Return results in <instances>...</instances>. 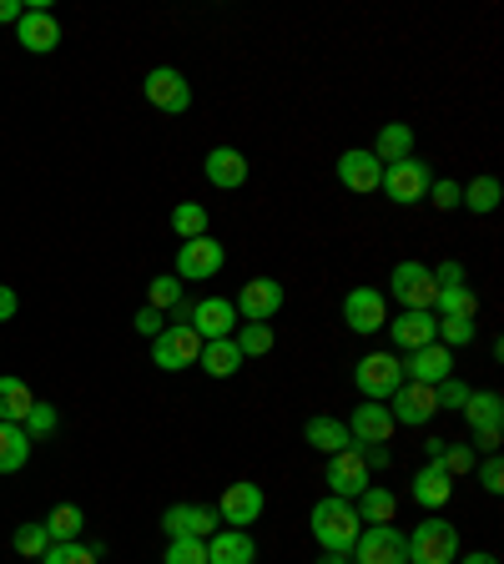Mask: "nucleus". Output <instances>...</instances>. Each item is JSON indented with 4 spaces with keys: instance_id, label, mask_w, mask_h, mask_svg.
I'll list each match as a JSON object with an SVG mask.
<instances>
[{
    "instance_id": "nucleus-1",
    "label": "nucleus",
    "mask_w": 504,
    "mask_h": 564,
    "mask_svg": "<svg viewBox=\"0 0 504 564\" xmlns=\"http://www.w3.org/2000/svg\"><path fill=\"white\" fill-rule=\"evenodd\" d=\"M308 525H313V539L323 544V554H353V539H359L363 519L353 514L348 499H319L313 514H308Z\"/></svg>"
},
{
    "instance_id": "nucleus-2",
    "label": "nucleus",
    "mask_w": 504,
    "mask_h": 564,
    "mask_svg": "<svg viewBox=\"0 0 504 564\" xmlns=\"http://www.w3.org/2000/svg\"><path fill=\"white\" fill-rule=\"evenodd\" d=\"M404 550H409V564H454L459 560V529L429 514L424 525H413V535H404Z\"/></svg>"
},
{
    "instance_id": "nucleus-3",
    "label": "nucleus",
    "mask_w": 504,
    "mask_h": 564,
    "mask_svg": "<svg viewBox=\"0 0 504 564\" xmlns=\"http://www.w3.org/2000/svg\"><path fill=\"white\" fill-rule=\"evenodd\" d=\"M394 302H398V313H434V292H439V283H434V273H429L424 263H394Z\"/></svg>"
},
{
    "instance_id": "nucleus-4",
    "label": "nucleus",
    "mask_w": 504,
    "mask_h": 564,
    "mask_svg": "<svg viewBox=\"0 0 504 564\" xmlns=\"http://www.w3.org/2000/svg\"><path fill=\"white\" fill-rule=\"evenodd\" d=\"M142 96L157 106V111H167V117H187V111H192V81H187L177 67H152L146 71Z\"/></svg>"
},
{
    "instance_id": "nucleus-5",
    "label": "nucleus",
    "mask_w": 504,
    "mask_h": 564,
    "mask_svg": "<svg viewBox=\"0 0 504 564\" xmlns=\"http://www.w3.org/2000/svg\"><path fill=\"white\" fill-rule=\"evenodd\" d=\"M398 383H404V363H398L394 353H369L353 363V388H359L369 404H388Z\"/></svg>"
},
{
    "instance_id": "nucleus-6",
    "label": "nucleus",
    "mask_w": 504,
    "mask_h": 564,
    "mask_svg": "<svg viewBox=\"0 0 504 564\" xmlns=\"http://www.w3.org/2000/svg\"><path fill=\"white\" fill-rule=\"evenodd\" d=\"M429 182H434L429 161L409 157V161H394V167H384V182H379V192H384L388 202H398V207H419V202L429 197Z\"/></svg>"
},
{
    "instance_id": "nucleus-7",
    "label": "nucleus",
    "mask_w": 504,
    "mask_h": 564,
    "mask_svg": "<svg viewBox=\"0 0 504 564\" xmlns=\"http://www.w3.org/2000/svg\"><path fill=\"white\" fill-rule=\"evenodd\" d=\"M227 263V248L217 242V237H192V242H182L177 248V283H207V277H217Z\"/></svg>"
},
{
    "instance_id": "nucleus-8",
    "label": "nucleus",
    "mask_w": 504,
    "mask_h": 564,
    "mask_svg": "<svg viewBox=\"0 0 504 564\" xmlns=\"http://www.w3.org/2000/svg\"><path fill=\"white\" fill-rule=\"evenodd\" d=\"M197 358H202V338L192 328L167 323V328L152 338V363H157L161 373H182V368H192Z\"/></svg>"
},
{
    "instance_id": "nucleus-9",
    "label": "nucleus",
    "mask_w": 504,
    "mask_h": 564,
    "mask_svg": "<svg viewBox=\"0 0 504 564\" xmlns=\"http://www.w3.org/2000/svg\"><path fill=\"white\" fill-rule=\"evenodd\" d=\"M283 283H273V277H248L238 288V298H232V308H238L242 323H273V317L283 313Z\"/></svg>"
},
{
    "instance_id": "nucleus-10",
    "label": "nucleus",
    "mask_w": 504,
    "mask_h": 564,
    "mask_svg": "<svg viewBox=\"0 0 504 564\" xmlns=\"http://www.w3.org/2000/svg\"><path fill=\"white\" fill-rule=\"evenodd\" d=\"M217 519H223L227 529H242V525H257L267 509V494L263 484H252V479H238V484H227V494L213 504Z\"/></svg>"
},
{
    "instance_id": "nucleus-11",
    "label": "nucleus",
    "mask_w": 504,
    "mask_h": 564,
    "mask_svg": "<svg viewBox=\"0 0 504 564\" xmlns=\"http://www.w3.org/2000/svg\"><path fill=\"white\" fill-rule=\"evenodd\" d=\"M353 560L359 564H409L398 525H363L359 539H353Z\"/></svg>"
},
{
    "instance_id": "nucleus-12",
    "label": "nucleus",
    "mask_w": 504,
    "mask_h": 564,
    "mask_svg": "<svg viewBox=\"0 0 504 564\" xmlns=\"http://www.w3.org/2000/svg\"><path fill=\"white\" fill-rule=\"evenodd\" d=\"M388 413H394V423H404V429H424L429 419L439 413V398L429 383H398L394 398H388Z\"/></svg>"
},
{
    "instance_id": "nucleus-13",
    "label": "nucleus",
    "mask_w": 504,
    "mask_h": 564,
    "mask_svg": "<svg viewBox=\"0 0 504 564\" xmlns=\"http://www.w3.org/2000/svg\"><path fill=\"white\" fill-rule=\"evenodd\" d=\"M15 40H21V51L31 56H51L61 46V21H56L46 5H26V15L15 21Z\"/></svg>"
},
{
    "instance_id": "nucleus-14",
    "label": "nucleus",
    "mask_w": 504,
    "mask_h": 564,
    "mask_svg": "<svg viewBox=\"0 0 504 564\" xmlns=\"http://www.w3.org/2000/svg\"><path fill=\"white\" fill-rule=\"evenodd\" d=\"M217 525H223V519H217L213 504H172V509L161 514L167 539H213Z\"/></svg>"
},
{
    "instance_id": "nucleus-15",
    "label": "nucleus",
    "mask_w": 504,
    "mask_h": 564,
    "mask_svg": "<svg viewBox=\"0 0 504 564\" xmlns=\"http://www.w3.org/2000/svg\"><path fill=\"white\" fill-rule=\"evenodd\" d=\"M323 479H328L333 499H348V504H353V499L369 489V464H363L359 444L344 448V454H333V459H328V473H323Z\"/></svg>"
},
{
    "instance_id": "nucleus-16",
    "label": "nucleus",
    "mask_w": 504,
    "mask_h": 564,
    "mask_svg": "<svg viewBox=\"0 0 504 564\" xmlns=\"http://www.w3.org/2000/svg\"><path fill=\"white\" fill-rule=\"evenodd\" d=\"M398 363H404V379L429 383V388H439L444 379H454V353L444 348V343H424V348H413V353L398 358Z\"/></svg>"
},
{
    "instance_id": "nucleus-17",
    "label": "nucleus",
    "mask_w": 504,
    "mask_h": 564,
    "mask_svg": "<svg viewBox=\"0 0 504 564\" xmlns=\"http://www.w3.org/2000/svg\"><path fill=\"white\" fill-rule=\"evenodd\" d=\"M338 182H344L348 192L369 197V192H379V182H384V161L373 157L369 146H348L344 157H338Z\"/></svg>"
},
{
    "instance_id": "nucleus-18",
    "label": "nucleus",
    "mask_w": 504,
    "mask_h": 564,
    "mask_svg": "<svg viewBox=\"0 0 504 564\" xmlns=\"http://www.w3.org/2000/svg\"><path fill=\"white\" fill-rule=\"evenodd\" d=\"M238 308H232V298H202L192 302V333H197L202 343H213V338H232L238 333Z\"/></svg>"
},
{
    "instance_id": "nucleus-19",
    "label": "nucleus",
    "mask_w": 504,
    "mask_h": 564,
    "mask_svg": "<svg viewBox=\"0 0 504 564\" xmlns=\"http://www.w3.org/2000/svg\"><path fill=\"white\" fill-rule=\"evenodd\" d=\"M344 323L353 333H363V338H369V333H379L388 323V302H384V292L379 288H353L344 298Z\"/></svg>"
},
{
    "instance_id": "nucleus-20",
    "label": "nucleus",
    "mask_w": 504,
    "mask_h": 564,
    "mask_svg": "<svg viewBox=\"0 0 504 564\" xmlns=\"http://www.w3.org/2000/svg\"><path fill=\"white\" fill-rule=\"evenodd\" d=\"M202 171H207V182L217 192H238L248 182V157H242L238 146H213L207 157H202Z\"/></svg>"
},
{
    "instance_id": "nucleus-21",
    "label": "nucleus",
    "mask_w": 504,
    "mask_h": 564,
    "mask_svg": "<svg viewBox=\"0 0 504 564\" xmlns=\"http://www.w3.org/2000/svg\"><path fill=\"white\" fill-rule=\"evenodd\" d=\"M348 433H353V444H388V439H394V413H388V404H359Z\"/></svg>"
},
{
    "instance_id": "nucleus-22",
    "label": "nucleus",
    "mask_w": 504,
    "mask_h": 564,
    "mask_svg": "<svg viewBox=\"0 0 504 564\" xmlns=\"http://www.w3.org/2000/svg\"><path fill=\"white\" fill-rule=\"evenodd\" d=\"M413 504H424L429 514H439L444 504H449V494H454V479L444 473V464H424V469L413 473Z\"/></svg>"
},
{
    "instance_id": "nucleus-23",
    "label": "nucleus",
    "mask_w": 504,
    "mask_h": 564,
    "mask_svg": "<svg viewBox=\"0 0 504 564\" xmlns=\"http://www.w3.org/2000/svg\"><path fill=\"white\" fill-rule=\"evenodd\" d=\"M257 560V544H252L248 529H217L207 539V564H252Z\"/></svg>"
},
{
    "instance_id": "nucleus-24",
    "label": "nucleus",
    "mask_w": 504,
    "mask_h": 564,
    "mask_svg": "<svg viewBox=\"0 0 504 564\" xmlns=\"http://www.w3.org/2000/svg\"><path fill=\"white\" fill-rule=\"evenodd\" d=\"M303 439L313 448H319V454H344V448H353V433H348V423L344 419H328V413H313V419L303 423Z\"/></svg>"
},
{
    "instance_id": "nucleus-25",
    "label": "nucleus",
    "mask_w": 504,
    "mask_h": 564,
    "mask_svg": "<svg viewBox=\"0 0 504 564\" xmlns=\"http://www.w3.org/2000/svg\"><path fill=\"white\" fill-rule=\"evenodd\" d=\"M388 333H394V348L398 353H413V348H424V343H434V313H398L394 323H384Z\"/></svg>"
},
{
    "instance_id": "nucleus-26",
    "label": "nucleus",
    "mask_w": 504,
    "mask_h": 564,
    "mask_svg": "<svg viewBox=\"0 0 504 564\" xmlns=\"http://www.w3.org/2000/svg\"><path fill=\"white\" fill-rule=\"evenodd\" d=\"M469 423V433H490V429H504V398L494 394V388H475L469 394V404L459 408Z\"/></svg>"
},
{
    "instance_id": "nucleus-27",
    "label": "nucleus",
    "mask_w": 504,
    "mask_h": 564,
    "mask_svg": "<svg viewBox=\"0 0 504 564\" xmlns=\"http://www.w3.org/2000/svg\"><path fill=\"white\" fill-rule=\"evenodd\" d=\"M242 363H248V358L238 353V343H232V338H213V343H202L197 368L207 373V379H232V373H238Z\"/></svg>"
},
{
    "instance_id": "nucleus-28",
    "label": "nucleus",
    "mask_w": 504,
    "mask_h": 564,
    "mask_svg": "<svg viewBox=\"0 0 504 564\" xmlns=\"http://www.w3.org/2000/svg\"><path fill=\"white\" fill-rule=\"evenodd\" d=\"M353 514H359L363 525H394V519H398V494H394V489L369 484L359 499H353Z\"/></svg>"
},
{
    "instance_id": "nucleus-29",
    "label": "nucleus",
    "mask_w": 504,
    "mask_h": 564,
    "mask_svg": "<svg viewBox=\"0 0 504 564\" xmlns=\"http://www.w3.org/2000/svg\"><path fill=\"white\" fill-rule=\"evenodd\" d=\"M369 152L384 161V167H394V161H409L413 157V127H404V121H388L384 132L373 136Z\"/></svg>"
},
{
    "instance_id": "nucleus-30",
    "label": "nucleus",
    "mask_w": 504,
    "mask_h": 564,
    "mask_svg": "<svg viewBox=\"0 0 504 564\" xmlns=\"http://www.w3.org/2000/svg\"><path fill=\"white\" fill-rule=\"evenodd\" d=\"M31 404H36L31 383H21L15 373H0V423H26Z\"/></svg>"
},
{
    "instance_id": "nucleus-31",
    "label": "nucleus",
    "mask_w": 504,
    "mask_h": 564,
    "mask_svg": "<svg viewBox=\"0 0 504 564\" xmlns=\"http://www.w3.org/2000/svg\"><path fill=\"white\" fill-rule=\"evenodd\" d=\"M31 459V433L21 423H0V473H21Z\"/></svg>"
},
{
    "instance_id": "nucleus-32",
    "label": "nucleus",
    "mask_w": 504,
    "mask_h": 564,
    "mask_svg": "<svg viewBox=\"0 0 504 564\" xmlns=\"http://www.w3.org/2000/svg\"><path fill=\"white\" fill-rule=\"evenodd\" d=\"M500 197H504L500 177H475L469 187H459V207H469L475 217H490V212L500 207Z\"/></svg>"
},
{
    "instance_id": "nucleus-33",
    "label": "nucleus",
    "mask_w": 504,
    "mask_h": 564,
    "mask_svg": "<svg viewBox=\"0 0 504 564\" xmlns=\"http://www.w3.org/2000/svg\"><path fill=\"white\" fill-rule=\"evenodd\" d=\"M434 313L439 317H475L479 313V298L469 283H459V288H439L434 292Z\"/></svg>"
},
{
    "instance_id": "nucleus-34",
    "label": "nucleus",
    "mask_w": 504,
    "mask_h": 564,
    "mask_svg": "<svg viewBox=\"0 0 504 564\" xmlns=\"http://www.w3.org/2000/svg\"><path fill=\"white\" fill-rule=\"evenodd\" d=\"M46 535H51V544H67V539H81V525H86V514L76 509V504H56L46 519Z\"/></svg>"
},
{
    "instance_id": "nucleus-35",
    "label": "nucleus",
    "mask_w": 504,
    "mask_h": 564,
    "mask_svg": "<svg viewBox=\"0 0 504 564\" xmlns=\"http://www.w3.org/2000/svg\"><path fill=\"white\" fill-rule=\"evenodd\" d=\"M232 343H238V353H242V358H263V353H273V323H238Z\"/></svg>"
},
{
    "instance_id": "nucleus-36",
    "label": "nucleus",
    "mask_w": 504,
    "mask_h": 564,
    "mask_svg": "<svg viewBox=\"0 0 504 564\" xmlns=\"http://www.w3.org/2000/svg\"><path fill=\"white\" fill-rule=\"evenodd\" d=\"M172 232L182 237V242L207 237V207H202V202H177L172 207Z\"/></svg>"
},
{
    "instance_id": "nucleus-37",
    "label": "nucleus",
    "mask_w": 504,
    "mask_h": 564,
    "mask_svg": "<svg viewBox=\"0 0 504 564\" xmlns=\"http://www.w3.org/2000/svg\"><path fill=\"white\" fill-rule=\"evenodd\" d=\"M101 560V550H92V544H81V539H67V544H51V550L40 554V564H96Z\"/></svg>"
},
{
    "instance_id": "nucleus-38",
    "label": "nucleus",
    "mask_w": 504,
    "mask_h": 564,
    "mask_svg": "<svg viewBox=\"0 0 504 564\" xmlns=\"http://www.w3.org/2000/svg\"><path fill=\"white\" fill-rule=\"evenodd\" d=\"M434 343H444V348H465V343H475V317H439L434 328Z\"/></svg>"
},
{
    "instance_id": "nucleus-39",
    "label": "nucleus",
    "mask_w": 504,
    "mask_h": 564,
    "mask_svg": "<svg viewBox=\"0 0 504 564\" xmlns=\"http://www.w3.org/2000/svg\"><path fill=\"white\" fill-rule=\"evenodd\" d=\"M177 302H182V283L172 273L167 277H152V288H146V308H157V313H172Z\"/></svg>"
},
{
    "instance_id": "nucleus-40",
    "label": "nucleus",
    "mask_w": 504,
    "mask_h": 564,
    "mask_svg": "<svg viewBox=\"0 0 504 564\" xmlns=\"http://www.w3.org/2000/svg\"><path fill=\"white\" fill-rule=\"evenodd\" d=\"M161 564H207V539H167Z\"/></svg>"
},
{
    "instance_id": "nucleus-41",
    "label": "nucleus",
    "mask_w": 504,
    "mask_h": 564,
    "mask_svg": "<svg viewBox=\"0 0 504 564\" xmlns=\"http://www.w3.org/2000/svg\"><path fill=\"white\" fill-rule=\"evenodd\" d=\"M15 554H26V560H40V554L51 550V535H46V525H21L15 529Z\"/></svg>"
},
{
    "instance_id": "nucleus-42",
    "label": "nucleus",
    "mask_w": 504,
    "mask_h": 564,
    "mask_svg": "<svg viewBox=\"0 0 504 564\" xmlns=\"http://www.w3.org/2000/svg\"><path fill=\"white\" fill-rule=\"evenodd\" d=\"M56 423H61V419H56V408H51V404H40V398H36L21 429H26V433H31V444H36V439H51V433H56Z\"/></svg>"
},
{
    "instance_id": "nucleus-43",
    "label": "nucleus",
    "mask_w": 504,
    "mask_h": 564,
    "mask_svg": "<svg viewBox=\"0 0 504 564\" xmlns=\"http://www.w3.org/2000/svg\"><path fill=\"white\" fill-rule=\"evenodd\" d=\"M439 464H444V473H449V479H459V473H475V448H469V444H449Z\"/></svg>"
},
{
    "instance_id": "nucleus-44",
    "label": "nucleus",
    "mask_w": 504,
    "mask_h": 564,
    "mask_svg": "<svg viewBox=\"0 0 504 564\" xmlns=\"http://www.w3.org/2000/svg\"><path fill=\"white\" fill-rule=\"evenodd\" d=\"M469 394H475V388H469V383H459V379H444V383L434 388L439 408H454V413H459V408L469 404Z\"/></svg>"
},
{
    "instance_id": "nucleus-45",
    "label": "nucleus",
    "mask_w": 504,
    "mask_h": 564,
    "mask_svg": "<svg viewBox=\"0 0 504 564\" xmlns=\"http://www.w3.org/2000/svg\"><path fill=\"white\" fill-rule=\"evenodd\" d=\"M429 197H434L439 212H454L459 207V182H449V177H439V182H429Z\"/></svg>"
},
{
    "instance_id": "nucleus-46",
    "label": "nucleus",
    "mask_w": 504,
    "mask_h": 564,
    "mask_svg": "<svg viewBox=\"0 0 504 564\" xmlns=\"http://www.w3.org/2000/svg\"><path fill=\"white\" fill-rule=\"evenodd\" d=\"M479 484H484V494H504V464H500V454H490V459L479 464Z\"/></svg>"
},
{
    "instance_id": "nucleus-47",
    "label": "nucleus",
    "mask_w": 504,
    "mask_h": 564,
    "mask_svg": "<svg viewBox=\"0 0 504 564\" xmlns=\"http://www.w3.org/2000/svg\"><path fill=\"white\" fill-rule=\"evenodd\" d=\"M136 333H142V338H157L161 328H167V313H157V308H142V313H136V323H132Z\"/></svg>"
},
{
    "instance_id": "nucleus-48",
    "label": "nucleus",
    "mask_w": 504,
    "mask_h": 564,
    "mask_svg": "<svg viewBox=\"0 0 504 564\" xmlns=\"http://www.w3.org/2000/svg\"><path fill=\"white\" fill-rule=\"evenodd\" d=\"M429 273H434L439 288H459V283H465V267L459 263H439V267H429Z\"/></svg>"
},
{
    "instance_id": "nucleus-49",
    "label": "nucleus",
    "mask_w": 504,
    "mask_h": 564,
    "mask_svg": "<svg viewBox=\"0 0 504 564\" xmlns=\"http://www.w3.org/2000/svg\"><path fill=\"white\" fill-rule=\"evenodd\" d=\"M359 454H363V464H369V469H388V464H394V454H388L384 444H359Z\"/></svg>"
},
{
    "instance_id": "nucleus-50",
    "label": "nucleus",
    "mask_w": 504,
    "mask_h": 564,
    "mask_svg": "<svg viewBox=\"0 0 504 564\" xmlns=\"http://www.w3.org/2000/svg\"><path fill=\"white\" fill-rule=\"evenodd\" d=\"M15 308H21V298H15V288H5V283H0V323H11V317H15Z\"/></svg>"
},
{
    "instance_id": "nucleus-51",
    "label": "nucleus",
    "mask_w": 504,
    "mask_h": 564,
    "mask_svg": "<svg viewBox=\"0 0 504 564\" xmlns=\"http://www.w3.org/2000/svg\"><path fill=\"white\" fill-rule=\"evenodd\" d=\"M21 15H26V5H21V0H0V26H15Z\"/></svg>"
},
{
    "instance_id": "nucleus-52",
    "label": "nucleus",
    "mask_w": 504,
    "mask_h": 564,
    "mask_svg": "<svg viewBox=\"0 0 504 564\" xmlns=\"http://www.w3.org/2000/svg\"><path fill=\"white\" fill-rule=\"evenodd\" d=\"M444 448H449V439H429V444H424V459L439 464V459H444Z\"/></svg>"
},
{
    "instance_id": "nucleus-53",
    "label": "nucleus",
    "mask_w": 504,
    "mask_h": 564,
    "mask_svg": "<svg viewBox=\"0 0 504 564\" xmlns=\"http://www.w3.org/2000/svg\"><path fill=\"white\" fill-rule=\"evenodd\" d=\"M454 564H500L494 554H484V550H475V554H465V560H454Z\"/></svg>"
},
{
    "instance_id": "nucleus-54",
    "label": "nucleus",
    "mask_w": 504,
    "mask_h": 564,
    "mask_svg": "<svg viewBox=\"0 0 504 564\" xmlns=\"http://www.w3.org/2000/svg\"><path fill=\"white\" fill-rule=\"evenodd\" d=\"M319 564H348V554H323Z\"/></svg>"
}]
</instances>
